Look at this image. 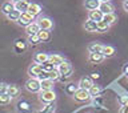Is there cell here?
Segmentation results:
<instances>
[{"label": "cell", "mask_w": 128, "mask_h": 113, "mask_svg": "<svg viewBox=\"0 0 128 113\" xmlns=\"http://www.w3.org/2000/svg\"><path fill=\"white\" fill-rule=\"evenodd\" d=\"M96 28H98L96 32H99V33H104V32H107L108 29H110V25H108L106 21H103V20H102V21L96 23Z\"/></svg>", "instance_id": "obj_26"}, {"label": "cell", "mask_w": 128, "mask_h": 113, "mask_svg": "<svg viewBox=\"0 0 128 113\" xmlns=\"http://www.w3.org/2000/svg\"><path fill=\"white\" fill-rule=\"evenodd\" d=\"M18 111H20L22 113H28L31 111V104L26 100H22L18 103Z\"/></svg>", "instance_id": "obj_20"}, {"label": "cell", "mask_w": 128, "mask_h": 113, "mask_svg": "<svg viewBox=\"0 0 128 113\" xmlns=\"http://www.w3.org/2000/svg\"><path fill=\"white\" fill-rule=\"evenodd\" d=\"M92 85H94V83H92L91 77H82L79 84H78V87L80 88V89H86V91H90V88Z\"/></svg>", "instance_id": "obj_11"}, {"label": "cell", "mask_w": 128, "mask_h": 113, "mask_svg": "<svg viewBox=\"0 0 128 113\" xmlns=\"http://www.w3.org/2000/svg\"><path fill=\"white\" fill-rule=\"evenodd\" d=\"M28 5H30V1H28V0L14 3V8H15L16 11H19L20 13H23V12H27V9H28Z\"/></svg>", "instance_id": "obj_16"}, {"label": "cell", "mask_w": 128, "mask_h": 113, "mask_svg": "<svg viewBox=\"0 0 128 113\" xmlns=\"http://www.w3.org/2000/svg\"><path fill=\"white\" fill-rule=\"evenodd\" d=\"M42 11H43V8H42V5H40V4H38V3H30V5H28V9H27L28 13L32 15L34 17L39 16L40 13H42Z\"/></svg>", "instance_id": "obj_8"}, {"label": "cell", "mask_w": 128, "mask_h": 113, "mask_svg": "<svg viewBox=\"0 0 128 113\" xmlns=\"http://www.w3.org/2000/svg\"><path fill=\"white\" fill-rule=\"evenodd\" d=\"M119 103H120V105H128V96L127 95H123V96H120V99H119Z\"/></svg>", "instance_id": "obj_37"}, {"label": "cell", "mask_w": 128, "mask_h": 113, "mask_svg": "<svg viewBox=\"0 0 128 113\" xmlns=\"http://www.w3.org/2000/svg\"><path fill=\"white\" fill-rule=\"evenodd\" d=\"M123 8H124V11H127V12H128V0H124V3H123Z\"/></svg>", "instance_id": "obj_40"}, {"label": "cell", "mask_w": 128, "mask_h": 113, "mask_svg": "<svg viewBox=\"0 0 128 113\" xmlns=\"http://www.w3.org/2000/svg\"><path fill=\"white\" fill-rule=\"evenodd\" d=\"M74 99H75V101H79V103H84V101H88V100L91 99V96H90V92L86 91V89H79L75 92V95H74Z\"/></svg>", "instance_id": "obj_5"}, {"label": "cell", "mask_w": 128, "mask_h": 113, "mask_svg": "<svg viewBox=\"0 0 128 113\" xmlns=\"http://www.w3.org/2000/svg\"><path fill=\"white\" fill-rule=\"evenodd\" d=\"M15 48H16L18 52H24L27 49V44H26V41H24L23 39H18L15 41Z\"/></svg>", "instance_id": "obj_27"}, {"label": "cell", "mask_w": 128, "mask_h": 113, "mask_svg": "<svg viewBox=\"0 0 128 113\" xmlns=\"http://www.w3.org/2000/svg\"><path fill=\"white\" fill-rule=\"evenodd\" d=\"M38 37L40 41H43V43H47V41H50L51 37H52V35H51V31H46V29H40L38 32Z\"/></svg>", "instance_id": "obj_17"}, {"label": "cell", "mask_w": 128, "mask_h": 113, "mask_svg": "<svg viewBox=\"0 0 128 113\" xmlns=\"http://www.w3.org/2000/svg\"><path fill=\"white\" fill-rule=\"evenodd\" d=\"M38 24L40 27V29H46V31H51L54 27V21L50 17H40L38 20Z\"/></svg>", "instance_id": "obj_6"}, {"label": "cell", "mask_w": 128, "mask_h": 113, "mask_svg": "<svg viewBox=\"0 0 128 113\" xmlns=\"http://www.w3.org/2000/svg\"><path fill=\"white\" fill-rule=\"evenodd\" d=\"M12 99L11 96H8V93H4V95H0V107H6L8 104H11Z\"/></svg>", "instance_id": "obj_29"}, {"label": "cell", "mask_w": 128, "mask_h": 113, "mask_svg": "<svg viewBox=\"0 0 128 113\" xmlns=\"http://www.w3.org/2000/svg\"><path fill=\"white\" fill-rule=\"evenodd\" d=\"M83 27L87 32H96V29H98V28H96V23L92 21V20H87Z\"/></svg>", "instance_id": "obj_28"}, {"label": "cell", "mask_w": 128, "mask_h": 113, "mask_svg": "<svg viewBox=\"0 0 128 113\" xmlns=\"http://www.w3.org/2000/svg\"><path fill=\"white\" fill-rule=\"evenodd\" d=\"M116 53L115 52V48L111 47V45H103V51H102V55L104 57H112Z\"/></svg>", "instance_id": "obj_24"}, {"label": "cell", "mask_w": 128, "mask_h": 113, "mask_svg": "<svg viewBox=\"0 0 128 113\" xmlns=\"http://www.w3.org/2000/svg\"><path fill=\"white\" fill-rule=\"evenodd\" d=\"M48 61H50L55 68H58L60 64L64 61V57H63V56H60V55L54 53V55H50V57H48Z\"/></svg>", "instance_id": "obj_13"}, {"label": "cell", "mask_w": 128, "mask_h": 113, "mask_svg": "<svg viewBox=\"0 0 128 113\" xmlns=\"http://www.w3.org/2000/svg\"><path fill=\"white\" fill-rule=\"evenodd\" d=\"M7 91H8V84H6V83H0V95L7 93Z\"/></svg>", "instance_id": "obj_38"}, {"label": "cell", "mask_w": 128, "mask_h": 113, "mask_svg": "<svg viewBox=\"0 0 128 113\" xmlns=\"http://www.w3.org/2000/svg\"><path fill=\"white\" fill-rule=\"evenodd\" d=\"M124 75H126L127 77H128V65H126V67H124Z\"/></svg>", "instance_id": "obj_42"}, {"label": "cell", "mask_w": 128, "mask_h": 113, "mask_svg": "<svg viewBox=\"0 0 128 113\" xmlns=\"http://www.w3.org/2000/svg\"><path fill=\"white\" fill-rule=\"evenodd\" d=\"M91 79L99 80V79H100V75H99V73H92V75H91Z\"/></svg>", "instance_id": "obj_41"}, {"label": "cell", "mask_w": 128, "mask_h": 113, "mask_svg": "<svg viewBox=\"0 0 128 113\" xmlns=\"http://www.w3.org/2000/svg\"><path fill=\"white\" fill-rule=\"evenodd\" d=\"M32 23H35V17L32 15H30L28 12H23L18 20V24L19 25H23V27H28Z\"/></svg>", "instance_id": "obj_4"}, {"label": "cell", "mask_w": 128, "mask_h": 113, "mask_svg": "<svg viewBox=\"0 0 128 113\" xmlns=\"http://www.w3.org/2000/svg\"><path fill=\"white\" fill-rule=\"evenodd\" d=\"M42 71H43V65H40V64H32V65L28 68L30 79H38V76L40 75Z\"/></svg>", "instance_id": "obj_7"}, {"label": "cell", "mask_w": 128, "mask_h": 113, "mask_svg": "<svg viewBox=\"0 0 128 113\" xmlns=\"http://www.w3.org/2000/svg\"><path fill=\"white\" fill-rule=\"evenodd\" d=\"M18 1H24V0H14V3H18Z\"/></svg>", "instance_id": "obj_43"}, {"label": "cell", "mask_w": 128, "mask_h": 113, "mask_svg": "<svg viewBox=\"0 0 128 113\" xmlns=\"http://www.w3.org/2000/svg\"><path fill=\"white\" fill-rule=\"evenodd\" d=\"M20 15H22V13H20L19 11L14 9V11L11 12V13H8V15H7V19H8V20H11V21H16V23H18V20H19V17H20Z\"/></svg>", "instance_id": "obj_30"}, {"label": "cell", "mask_w": 128, "mask_h": 113, "mask_svg": "<svg viewBox=\"0 0 128 113\" xmlns=\"http://www.w3.org/2000/svg\"><path fill=\"white\" fill-rule=\"evenodd\" d=\"M7 93L8 96H11V99H16L20 95V88L18 85H15V84H11V85H8Z\"/></svg>", "instance_id": "obj_18"}, {"label": "cell", "mask_w": 128, "mask_h": 113, "mask_svg": "<svg viewBox=\"0 0 128 113\" xmlns=\"http://www.w3.org/2000/svg\"><path fill=\"white\" fill-rule=\"evenodd\" d=\"M54 69H55V67L52 65V64H51L50 61H47V63H44V64H43V71L48 72V73H50V72H52Z\"/></svg>", "instance_id": "obj_35"}, {"label": "cell", "mask_w": 128, "mask_h": 113, "mask_svg": "<svg viewBox=\"0 0 128 113\" xmlns=\"http://www.w3.org/2000/svg\"><path fill=\"white\" fill-rule=\"evenodd\" d=\"M88 51H90V53H102L103 45L99 43H91L88 44Z\"/></svg>", "instance_id": "obj_21"}, {"label": "cell", "mask_w": 128, "mask_h": 113, "mask_svg": "<svg viewBox=\"0 0 128 113\" xmlns=\"http://www.w3.org/2000/svg\"><path fill=\"white\" fill-rule=\"evenodd\" d=\"M78 89H79V87L75 85V84H68V85H66V93L71 95V96H74Z\"/></svg>", "instance_id": "obj_33"}, {"label": "cell", "mask_w": 128, "mask_h": 113, "mask_svg": "<svg viewBox=\"0 0 128 113\" xmlns=\"http://www.w3.org/2000/svg\"><path fill=\"white\" fill-rule=\"evenodd\" d=\"M54 89V81L50 79L40 81V91H52Z\"/></svg>", "instance_id": "obj_19"}, {"label": "cell", "mask_w": 128, "mask_h": 113, "mask_svg": "<svg viewBox=\"0 0 128 113\" xmlns=\"http://www.w3.org/2000/svg\"><path fill=\"white\" fill-rule=\"evenodd\" d=\"M15 8H14V1H4L2 4V12L4 15H8V13H11L12 11H14Z\"/></svg>", "instance_id": "obj_22"}, {"label": "cell", "mask_w": 128, "mask_h": 113, "mask_svg": "<svg viewBox=\"0 0 128 113\" xmlns=\"http://www.w3.org/2000/svg\"><path fill=\"white\" fill-rule=\"evenodd\" d=\"M100 1H110V0H100Z\"/></svg>", "instance_id": "obj_44"}, {"label": "cell", "mask_w": 128, "mask_h": 113, "mask_svg": "<svg viewBox=\"0 0 128 113\" xmlns=\"http://www.w3.org/2000/svg\"><path fill=\"white\" fill-rule=\"evenodd\" d=\"M48 57H50V55H48V53L39 52V53L34 55V61H35V64H40V65H43L44 63L48 61Z\"/></svg>", "instance_id": "obj_10"}, {"label": "cell", "mask_w": 128, "mask_h": 113, "mask_svg": "<svg viewBox=\"0 0 128 113\" xmlns=\"http://www.w3.org/2000/svg\"><path fill=\"white\" fill-rule=\"evenodd\" d=\"M120 113H128V105H123L120 108Z\"/></svg>", "instance_id": "obj_39"}, {"label": "cell", "mask_w": 128, "mask_h": 113, "mask_svg": "<svg viewBox=\"0 0 128 113\" xmlns=\"http://www.w3.org/2000/svg\"><path fill=\"white\" fill-rule=\"evenodd\" d=\"M56 100V93L52 91H42L40 92V101L44 104H52Z\"/></svg>", "instance_id": "obj_2"}, {"label": "cell", "mask_w": 128, "mask_h": 113, "mask_svg": "<svg viewBox=\"0 0 128 113\" xmlns=\"http://www.w3.org/2000/svg\"><path fill=\"white\" fill-rule=\"evenodd\" d=\"M60 79V73L58 71V68H55L52 72H50V80H52V81H56V80Z\"/></svg>", "instance_id": "obj_34"}, {"label": "cell", "mask_w": 128, "mask_h": 113, "mask_svg": "<svg viewBox=\"0 0 128 113\" xmlns=\"http://www.w3.org/2000/svg\"><path fill=\"white\" fill-rule=\"evenodd\" d=\"M58 71H59V73H60V79L59 80H67V79L71 77L72 73H74V68H72L71 63L70 61H66V60H64V61L58 67Z\"/></svg>", "instance_id": "obj_1"}, {"label": "cell", "mask_w": 128, "mask_h": 113, "mask_svg": "<svg viewBox=\"0 0 128 113\" xmlns=\"http://www.w3.org/2000/svg\"><path fill=\"white\" fill-rule=\"evenodd\" d=\"M28 43H31V44H39L40 40H39V37H38V35L28 36Z\"/></svg>", "instance_id": "obj_36"}, {"label": "cell", "mask_w": 128, "mask_h": 113, "mask_svg": "<svg viewBox=\"0 0 128 113\" xmlns=\"http://www.w3.org/2000/svg\"><path fill=\"white\" fill-rule=\"evenodd\" d=\"M55 109H56V105H55V103H52V104H47L39 113H54Z\"/></svg>", "instance_id": "obj_31"}, {"label": "cell", "mask_w": 128, "mask_h": 113, "mask_svg": "<svg viewBox=\"0 0 128 113\" xmlns=\"http://www.w3.org/2000/svg\"><path fill=\"white\" fill-rule=\"evenodd\" d=\"M99 11L103 15H108V13H114V5L111 4V1H100L99 5Z\"/></svg>", "instance_id": "obj_9"}, {"label": "cell", "mask_w": 128, "mask_h": 113, "mask_svg": "<svg viewBox=\"0 0 128 113\" xmlns=\"http://www.w3.org/2000/svg\"><path fill=\"white\" fill-rule=\"evenodd\" d=\"M103 13L100 12L99 9H95V11H90L88 12V20H92V21L98 23V21H102L103 20Z\"/></svg>", "instance_id": "obj_12"}, {"label": "cell", "mask_w": 128, "mask_h": 113, "mask_svg": "<svg viewBox=\"0 0 128 113\" xmlns=\"http://www.w3.org/2000/svg\"><path fill=\"white\" fill-rule=\"evenodd\" d=\"M88 59H90V63H92V64H100L106 57L102 53H90V57Z\"/></svg>", "instance_id": "obj_23"}, {"label": "cell", "mask_w": 128, "mask_h": 113, "mask_svg": "<svg viewBox=\"0 0 128 113\" xmlns=\"http://www.w3.org/2000/svg\"><path fill=\"white\" fill-rule=\"evenodd\" d=\"M24 87H26V89L30 93H38V92H40V81L38 79H28Z\"/></svg>", "instance_id": "obj_3"}, {"label": "cell", "mask_w": 128, "mask_h": 113, "mask_svg": "<svg viewBox=\"0 0 128 113\" xmlns=\"http://www.w3.org/2000/svg\"><path fill=\"white\" fill-rule=\"evenodd\" d=\"M40 31V27H39V24L38 21H35V23H32L30 24L28 27H26V33L28 36H34V35H38V32Z\"/></svg>", "instance_id": "obj_15"}, {"label": "cell", "mask_w": 128, "mask_h": 113, "mask_svg": "<svg viewBox=\"0 0 128 113\" xmlns=\"http://www.w3.org/2000/svg\"><path fill=\"white\" fill-rule=\"evenodd\" d=\"M103 21H106L108 25H112V24H115L118 21V16L115 13H108V15H104L103 16Z\"/></svg>", "instance_id": "obj_25"}, {"label": "cell", "mask_w": 128, "mask_h": 113, "mask_svg": "<svg viewBox=\"0 0 128 113\" xmlns=\"http://www.w3.org/2000/svg\"><path fill=\"white\" fill-rule=\"evenodd\" d=\"M100 91H102V89H100V87L96 85V84H94V85L90 88V91H88V92H90V96H91V97H96V96H99Z\"/></svg>", "instance_id": "obj_32"}, {"label": "cell", "mask_w": 128, "mask_h": 113, "mask_svg": "<svg viewBox=\"0 0 128 113\" xmlns=\"http://www.w3.org/2000/svg\"><path fill=\"white\" fill-rule=\"evenodd\" d=\"M99 5H100V0H84V7L88 11L99 9Z\"/></svg>", "instance_id": "obj_14"}]
</instances>
